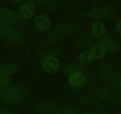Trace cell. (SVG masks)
I'll return each mask as SVG.
<instances>
[{"label":"cell","mask_w":121,"mask_h":114,"mask_svg":"<svg viewBox=\"0 0 121 114\" xmlns=\"http://www.w3.org/2000/svg\"><path fill=\"white\" fill-rule=\"evenodd\" d=\"M0 97L5 103L15 104L18 103L23 97L22 90L19 87L16 86H9L4 89L0 93Z\"/></svg>","instance_id":"1"},{"label":"cell","mask_w":121,"mask_h":114,"mask_svg":"<svg viewBox=\"0 0 121 114\" xmlns=\"http://www.w3.org/2000/svg\"><path fill=\"white\" fill-rule=\"evenodd\" d=\"M0 35L13 42H19L23 39L22 33L12 26L0 25Z\"/></svg>","instance_id":"2"},{"label":"cell","mask_w":121,"mask_h":114,"mask_svg":"<svg viewBox=\"0 0 121 114\" xmlns=\"http://www.w3.org/2000/svg\"><path fill=\"white\" fill-rule=\"evenodd\" d=\"M19 20V16L14 11L7 8L0 7V25L11 26Z\"/></svg>","instance_id":"3"},{"label":"cell","mask_w":121,"mask_h":114,"mask_svg":"<svg viewBox=\"0 0 121 114\" xmlns=\"http://www.w3.org/2000/svg\"><path fill=\"white\" fill-rule=\"evenodd\" d=\"M60 66L59 60L54 56L48 57L43 64V68L45 71L50 74L55 73Z\"/></svg>","instance_id":"4"},{"label":"cell","mask_w":121,"mask_h":114,"mask_svg":"<svg viewBox=\"0 0 121 114\" xmlns=\"http://www.w3.org/2000/svg\"><path fill=\"white\" fill-rule=\"evenodd\" d=\"M35 24L38 29L41 32L48 31L51 26L49 17L45 14H40L37 16L35 19Z\"/></svg>","instance_id":"5"},{"label":"cell","mask_w":121,"mask_h":114,"mask_svg":"<svg viewBox=\"0 0 121 114\" xmlns=\"http://www.w3.org/2000/svg\"><path fill=\"white\" fill-rule=\"evenodd\" d=\"M36 13L35 5L31 2H26L20 5L19 14L24 18H29L34 16Z\"/></svg>","instance_id":"6"},{"label":"cell","mask_w":121,"mask_h":114,"mask_svg":"<svg viewBox=\"0 0 121 114\" xmlns=\"http://www.w3.org/2000/svg\"><path fill=\"white\" fill-rule=\"evenodd\" d=\"M68 80L71 86L75 89H79L84 84L86 78L81 71H77L69 75Z\"/></svg>","instance_id":"7"},{"label":"cell","mask_w":121,"mask_h":114,"mask_svg":"<svg viewBox=\"0 0 121 114\" xmlns=\"http://www.w3.org/2000/svg\"><path fill=\"white\" fill-rule=\"evenodd\" d=\"M111 13V10L106 6H100L93 9L88 13L87 16L92 18H102L109 16Z\"/></svg>","instance_id":"8"},{"label":"cell","mask_w":121,"mask_h":114,"mask_svg":"<svg viewBox=\"0 0 121 114\" xmlns=\"http://www.w3.org/2000/svg\"><path fill=\"white\" fill-rule=\"evenodd\" d=\"M106 32V28L103 22L97 21L93 24L91 27V32L95 37L97 38H100Z\"/></svg>","instance_id":"9"},{"label":"cell","mask_w":121,"mask_h":114,"mask_svg":"<svg viewBox=\"0 0 121 114\" xmlns=\"http://www.w3.org/2000/svg\"><path fill=\"white\" fill-rule=\"evenodd\" d=\"M106 52V49L100 43L95 44L91 49V52H92L95 58L97 59V60H100V59L103 58L105 56Z\"/></svg>","instance_id":"10"},{"label":"cell","mask_w":121,"mask_h":114,"mask_svg":"<svg viewBox=\"0 0 121 114\" xmlns=\"http://www.w3.org/2000/svg\"><path fill=\"white\" fill-rule=\"evenodd\" d=\"M95 60V57L91 51L86 50L81 52L78 56V61L84 65H88L91 63Z\"/></svg>","instance_id":"11"},{"label":"cell","mask_w":121,"mask_h":114,"mask_svg":"<svg viewBox=\"0 0 121 114\" xmlns=\"http://www.w3.org/2000/svg\"><path fill=\"white\" fill-rule=\"evenodd\" d=\"M17 71L16 66L12 64H5L0 66V74L8 76L14 74Z\"/></svg>","instance_id":"12"},{"label":"cell","mask_w":121,"mask_h":114,"mask_svg":"<svg viewBox=\"0 0 121 114\" xmlns=\"http://www.w3.org/2000/svg\"><path fill=\"white\" fill-rule=\"evenodd\" d=\"M55 106L52 103L45 102L40 104L36 108L37 112L40 114H47L51 112L54 109Z\"/></svg>","instance_id":"13"},{"label":"cell","mask_w":121,"mask_h":114,"mask_svg":"<svg viewBox=\"0 0 121 114\" xmlns=\"http://www.w3.org/2000/svg\"><path fill=\"white\" fill-rule=\"evenodd\" d=\"M81 66L78 64H68L64 66L63 68V72L65 74L70 75L73 73L77 71H81Z\"/></svg>","instance_id":"14"},{"label":"cell","mask_w":121,"mask_h":114,"mask_svg":"<svg viewBox=\"0 0 121 114\" xmlns=\"http://www.w3.org/2000/svg\"><path fill=\"white\" fill-rule=\"evenodd\" d=\"M11 80L8 76L0 75V90H3L10 86Z\"/></svg>","instance_id":"15"},{"label":"cell","mask_w":121,"mask_h":114,"mask_svg":"<svg viewBox=\"0 0 121 114\" xmlns=\"http://www.w3.org/2000/svg\"><path fill=\"white\" fill-rule=\"evenodd\" d=\"M106 51H108L109 53H115L117 52L119 49V45L117 43L115 42L112 41L106 46Z\"/></svg>","instance_id":"16"},{"label":"cell","mask_w":121,"mask_h":114,"mask_svg":"<svg viewBox=\"0 0 121 114\" xmlns=\"http://www.w3.org/2000/svg\"><path fill=\"white\" fill-rule=\"evenodd\" d=\"M52 114H76V113L71 108H64L55 110Z\"/></svg>","instance_id":"17"},{"label":"cell","mask_w":121,"mask_h":114,"mask_svg":"<svg viewBox=\"0 0 121 114\" xmlns=\"http://www.w3.org/2000/svg\"><path fill=\"white\" fill-rule=\"evenodd\" d=\"M96 96H97L99 98L101 99L106 100L109 99V97H110V94L108 90L102 89V90H99V91H97V95H96Z\"/></svg>","instance_id":"18"},{"label":"cell","mask_w":121,"mask_h":114,"mask_svg":"<svg viewBox=\"0 0 121 114\" xmlns=\"http://www.w3.org/2000/svg\"><path fill=\"white\" fill-rule=\"evenodd\" d=\"M78 101L82 103H88L92 101V98L90 96L87 95H82L80 96L78 99Z\"/></svg>","instance_id":"19"},{"label":"cell","mask_w":121,"mask_h":114,"mask_svg":"<svg viewBox=\"0 0 121 114\" xmlns=\"http://www.w3.org/2000/svg\"><path fill=\"white\" fill-rule=\"evenodd\" d=\"M112 41V38L110 36H105L101 39L100 44L106 48V46Z\"/></svg>","instance_id":"20"},{"label":"cell","mask_w":121,"mask_h":114,"mask_svg":"<svg viewBox=\"0 0 121 114\" xmlns=\"http://www.w3.org/2000/svg\"><path fill=\"white\" fill-rule=\"evenodd\" d=\"M116 29L117 33L121 35V20H119L117 22V24H116Z\"/></svg>","instance_id":"21"},{"label":"cell","mask_w":121,"mask_h":114,"mask_svg":"<svg viewBox=\"0 0 121 114\" xmlns=\"http://www.w3.org/2000/svg\"><path fill=\"white\" fill-rule=\"evenodd\" d=\"M0 114H13L7 109L0 108Z\"/></svg>","instance_id":"22"},{"label":"cell","mask_w":121,"mask_h":114,"mask_svg":"<svg viewBox=\"0 0 121 114\" xmlns=\"http://www.w3.org/2000/svg\"><path fill=\"white\" fill-rule=\"evenodd\" d=\"M82 114H97V113L96 112H94L89 111V112H86L83 113Z\"/></svg>","instance_id":"23"}]
</instances>
